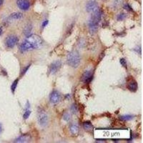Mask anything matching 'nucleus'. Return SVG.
I'll use <instances>...</instances> for the list:
<instances>
[{"mask_svg":"<svg viewBox=\"0 0 143 143\" xmlns=\"http://www.w3.org/2000/svg\"><path fill=\"white\" fill-rule=\"evenodd\" d=\"M43 45V40L38 35H31L27 37L21 44L19 50L22 53L33 50H37Z\"/></svg>","mask_w":143,"mask_h":143,"instance_id":"1","label":"nucleus"},{"mask_svg":"<svg viewBox=\"0 0 143 143\" xmlns=\"http://www.w3.org/2000/svg\"><path fill=\"white\" fill-rule=\"evenodd\" d=\"M92 17L89 21V29L91 33H95L98 29L99 22L102 19V12L100 9H97L96 11L92 13Z\"/></svg>","mask_w":143,"mask_h":143,"instance_id":"2","label":"nucleus"},{"mask_svg":"<svg viewBox=\"0 0 143 143\" xmlns=\"http://www.w3.org/2000/svg\"><path fill=\"white\" fill-rule=\"evenodd\" d=\"M67 63L73 68H77L80 64L81 57L77 51H72L67 55Z\"/></svg>","mask_w":143,"mask_h":143,"instance_id":"3","label":"nucleus"},{"mask_svg":"<svg viewBox=\"0 0 143 143\" xmlns=\"http://www.w3.org/2000/svg\"><path fill=\"white\" fill-rule=\"evenodd\" d=\"M18 41H19V39L16 35H13V34L9 35V36L7 37V38L6 39V47L11 49L17 44Z\"/></svg>","mask_w":143,"mask_h":143,"instance_id":"4","label":"nucleus"},{"mask_svg":"<svg viewBox=\"0 0 143 143\" xmlns=\"http://www.w3.org/2000/svg\"><path fill=\"white\" fill-rule=\"evenodd\" d=\"M98 9V4L95 0H90L86 4V10L89 13H93Z\"/></svg>","mask_w":143,"mask_h":143,"instance_id":"5","label":"nucleus"},{"mask_svg":"<svg viewBox=\"0 0 143 143\" xmlns=\"http://www.w3.org/2000/svg\"><path fill=\"white\" fill-rule=\"evenodd\" d=\"M37 120H38L39 124L42 127L47 126L48 124V121H49L48 116L44 112H39V113Z\"/></svg>","mask_w":143,"mask_h":143,"instance_id":"6","label":"nucleus"},{"mask_svg":"<svg viewBox=\"0 0 143 143\" xmlns=\"http://www.w3.org/2000/svg\"><path fill=\"white\" fill-rule=\"evenodd\" d=\"M62 66V62L60 60H57L52 62V65L50 66L49 68V72L51 74H54L57 71H59V70L60 69Z\"/></svg>","mask_w":143,"mask_h":143,"instance_id":"7","label":"nucleus"},{"mask_svg":"<svg viewBox=\"0 0 143 143\" xmlns=\"http://www.w3.org/2000/svg\"><path fill=\"white\" fill-rule=\"evenodd\" d=\"M60 94L59 92H57V91H56V90L53 91V92L51 93V94H50V102L52 103V104H57V103H58V102L60 101Z\"/></svg>","mask_w":143,"mask_h":143,"instance_id":"8","label":"nucleus"},{"mask_svg":"<svg viewBox=\"0 0 143 143\" xmlns=\"http://www.w3.org/2000/svg\"><path fill=\"white\" fill-rule=\"evenodd\" d=\"M17 4L19 8L24 11L29 9V8L30 6L29 1L28 0H17Z\"/></svg>","mask_w":143,"mask_h":143,"instance_id":"9","label":"nucleus"},{"mask_svg":"<svg viewBox=\"0 0 143 143\" xmlns=\"http://www.w3.org/2000/svg\"><path fill=\"white\" fill-rule=\"evenodd\" d=\"M92 79V74L91 71H85L82 77V81L84 83H89Z\"/></svg>","mask_w":143,"mask_h":143,"instance_id":"10","label":"nucleus"},{"mask_svg":"<svg viewBox=\"0 0 143 143\" xmlns=\"http://www.w3.org/2000/svg\"><path fill=\"white\" fill-rule=\"evenodd\" d=\"M31 140L29 135H23L14 140V143H28Z\"/></svg>","mask_w":143,"mask_h":143,"instance_id":"11","label":"nucleus"},{"mask_svg":"<svg viewBox=\"0 0 143 143\" xmlns=\"http://www.w3.org/2000/svg\"><path fill=\"white\" fill-rule=\"evenodd\" d=\"M127 88L129 89V90H130L131 92H136L138 89V83L135 80L132 79L128 83Z\"/></svg>","mask_w":143,"mask_h":143,"instance_id":"12","label":"nucleus"},{"mask_svg":"<svg viewBox=\"0 0 143 143\" xmlns=\"http://www.w3.org/2000/svg\"><path fill=\"white\" fill-rule=\"evenodd\" d=\"M70 130L72 135H77L79 134V127L77 124L75 123H72L70 126Z\"/></svg>","mask_w":143,"mask_h":143,"instance_id":"13","label":"nucleus"},{"mask_svg":"<svg viewBox=\"0 0 143 143\" xmlns=\"http://www.w3.org/2000/svg\"><path fill=\"white\" fill-rule=\"evenodd\" d=\"M9 17H10V19H13V20H19V19H22L23 18V15L20 12H14V13L11 14Z\"/></svg>","mask_w":143,"mask_h":143,"instance_id":"14","label":"nucleus"},{"mask_svg":"<svg viewBox=\"0 0 143 143\" xmlns=\"http://www.w3.org/2000/svg\"><path fill=\"white\" fill-rule=\"evenodd\" d=\"M83 127L87 131H92L93 130V126H92V123L89 121L84 122L83 123Z\"/></svg>","mask_w":143,"mask_h":143,"instance_id":"15","label":"nucleus"},{"mask_svg":"<svg viewBox=\"0 0 143 143\" xmlns=\"http://www.w3.org/2000/svg\"><path fill=\"white\" fill-rule=\"evenodd\" d=\"M32 26L31 24H28L27 25L24 29V34L27 36V37H29L30 36V34L32 32Z\"/></svg>","mask_w":143,"mask_h":143,"instance_id":"16","label":"nucleus"},{"mask_svg":"<svg viewBox=\"0 0 143 143\" xmlns=\"http://www.w3.org/2000/svg\"><path fill=\"white\" fill-rule=\"evenodd\" d=\"M121 119L122 120H125V121H127V120H132L133 118V116L132 115H124V116H121L120 117Z\"/></svg>","mask_w":143,"mask_h":143,"instance_id":"17","label":"nucleus"},{"mask_svg":"<svg viewBox=\"0 0 143 143\" xmlns=\"http://www.w3.org/2000/svg\"><path fill=\"white\" fill-rule=\"evenodd\" d=\"M18 79H15L14 81V82L12 83V84H11V92H13V93H14V91H15V89L17 88V83H18Z\"/></svg>","mask_w":143,"mask_h":143,"instance_id":"18","label":"nucleus"},{"mask_svg":"<svg viewBox=\"0 0 143 143\" xmlns=\"http://www.w3.org/2000/svg\"><path fill=\"white\" fill-rule=\"evenodd\" d=\"M126 18V14L125 13H120L117 15V19L118 21H123Z\"/></svg>","mask_w":143,"mask_h":143,"instance_id":"19","label":"nucleus"},{"mask_svg":"<svg viewBox=\"0 0 143 143\" xmlns=\"http://www.w3.org/2000/svg\"><path fill=\"white\" fill-rule=\"evenodd\" d=\"M63 120H64L65 121L67 122H70V120H71V115H70V114L65 113V114L63 115Z\"/></svg>","mask_w":143,"mask_h":143,"instance_id":"20","label":"nucleus"},{"mask_svg":"<svg viewBox=\"0 0 143 143\" xmlns=\"http://www.w3.org/2000/svg\"><path fill=\"white\" fill-rule=\"evenodd\" d=\"M78 111V108H77V106L74 104L72 105L71 107V112L73 113V114H76Z\"/></svg>","mask_w":143,"mask_h":143,"instance_id":"21","label":"nucleus"},{"mask_svg":"<svg viewBox=\"0 0 143 143\" xmlns=\"http://www.w3.org/2000/svg\"><path fill=\"white\" fill-rule=\"evenodd\" d=\"M30 114H31V111L29 110H27L25 111V112L24 113V115H23V117H24V119H25V120H27L28 117H29L30 115Z\"/></svg>","mask_w":143,"mask_h":143,"instance_id":"22","label":"nucleus"},{"mask_svg":"<svg viewBox=\"0 0 143 143\" xmlns=\"http://www.w3.org/2000/svg\"><path fill=\"white\" fill-rule=\"evenodd\" d=\"M30 66H31V64H29V65H28L26 67H24L23 70H22V72H21V75H24L27 72V70H29V68L30 67Z\"/></svg>","mask_w":143,"mask_h":143,"instance_id":"23","label":"nucleus"},{"mask_svg":"<svg viewBox=\"0 0 143 143\" xmlns=\"http://www.w3.org/2000/svg\"><path fill=\"white\" fill-rule=\"evenodd\" d=\"M120 64L122 65V66H123L124 67H127V63H126V60H125V59H120Z\"/></svg>","mask_w":143,"mask_h":143,"instance_id":"24","label":"nucleus"},{"mask_svg":"<svg viewBox=\"0 0 143 143\" xmlns=\"http://www.w3.org/2000/svg\"><path fill=\"white\" fill-rule=\"evenodd\" d=\"M124 8L126 9V10H127V11H132V8L130 7V6L128 4H125V6H124Z\"/></svg>","mask_w":143,"mask_h":143,"instance_id":"25","label":"nucleus"},{"mask_svg":"<svg viewBox=\"0 0 143 143\" xmlns=\"http://www.w3.org/2000/svg\"><path fill=\"white\" fill-rule=\"evenodd\" d=\"M48 20H44L43 22H42V28H44L47 24H48Z\"/></svg>","mask_w":143,"mask_h":143,"instance_id":"26","label":"nucleus"},{"mask_svg":"<svg viewBox=\"0 0 143 143\" xmlns=\"http://www.w3.org/2000/svg\"><path fill=\"white\" fill-rule=\"evenodd\" d=\"M2 32H3V29H2V27H0V35H1V34H2Z\"/></svg>","mask_w":143,"mask_h":143,"instance_id":"27","label":"nucleus"},{"mask_svg":"<svg viewBox=\"0 0 143 143\" xmlns=\"http://www.w3.org/2000/svg\"><path fill=\"white\" fill-rule=\"evenodd\" d=\"M2 4H3V0H0V6L2 5Z\"/></svg>","mask_w":143,"mask_h":143,"instance_id":"28","label":"nucleus"},{"mask_svg":"<svg viewBox=\"0 0 143 143\" xmlns=\"http://www.w3.org/2000/svg\"><path fill=\"white\" fill-rule=\"evenodd\" d=\"M1 131H2V127H1V124H0V133L1 132Z\"/></svg>","mask_w":143,"mask_h":143,"instance_id":"29","label":"nucleus"},{"mask_svg":"<svg viewBox=\"0 0 143 143\" xmlns=\"http://www.w3.org/2000/svg\"><path fill=\"white\" fill-rule=\"evenodd\" d=\"M103 1H105V0H103Z\"/></svg>","mask_w":143,"mask_h":143,"instance_id":"30","label":"nucleus"}]
</instances>
